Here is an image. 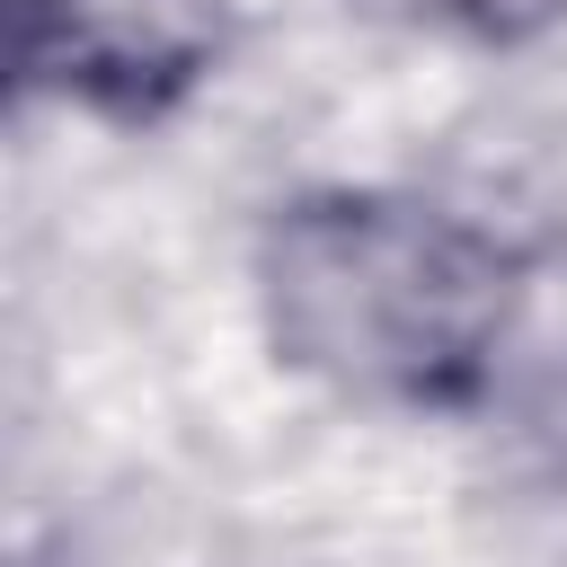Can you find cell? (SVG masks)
I'll return each instance as SVG.
<instances>
[{
	"label": "cell",
	"mask_w": 567,
	"mask_h": 567,
	"mask_svg": "<svg viewBox=\"0 0 567 567\" xmlns=\"http://www.w3.org/2000/svg\"><path fill=\"white\" fill-rule=\"evenodd\" d=\"M523 266L399 186H310L257 230V319L284 372L363 408H461L514 337Z\"/></svg>",
	"instance_id": "obj_1"
},
{
	"label": "cell",
	"mask_w": 567,
	"mask_h": 567,
	"mask_svg": "<svg viewBox=\"0 0 567 567\" xmlns=\"http://www.w3.org/2000/svg\"><path fill=\"white\" fill-rule=\"evenodd\" d=\"M18 89L106 124L177 115L230 62V0H18Z\"/></svg>",
	"instance_id": "obj_2"
},
{
	"label": "cell",
	"mask_w": 567,
	"mask_h": 567,
	"mask_svg": "<svg viewBox=\"0 0 567 567\" xmlns=\"http://www.w3.org/2000/svg\"><path fill=\"white\" fill-rule=\"evenodd\" d=\"M434 35H470V44H532L567 18V0H381Z\"/></svg>",
	"instance_id": "obj_3"
}]
</instances>
